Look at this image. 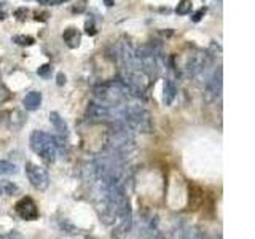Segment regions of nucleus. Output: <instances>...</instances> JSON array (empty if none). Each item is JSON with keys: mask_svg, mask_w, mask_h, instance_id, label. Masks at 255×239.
I'll return each mask as SVG.
<instances>
[{"mask_svg": "<svg viewBox=\"0 0 255 239\" xmlns=\"http://www.w3.org/2000/svg\"><path fill=\"white\" fill-rule=\"evenodd\" d=\"M26 174L29 177L31 185L35 190L45 191L50 187V175L45 168L33 165V163H28V165H26Z\"/></svg>", "mask_w": 255, "mask_h": 239, "instance_id": "nucleus-6", "label": "nucleus"}, {"mask_svg": "<svg viewBox=\"0 0 255 239\" xmlns=\"http://www.w3.org/2000/svg\"><path fill=\"white\" fill-rule=\"evenodd\" d=\"M86 117L90 121H113V105H107L95 101L86 108Z\"/></svg>", "mask_w": 255, "mask_h": 239, "instance_id": "nucleus-7", "label": "nucleus"}, {"mask_svg": "<svg viewBox=\"0 0 255 239\" xmlns=\"http://www.w3.org/2000/svg\"><path fill=\"white\" fill-rule=\"evenodd\" d=\"M31 148L46 163H55L58 156V147L55 136L45 131H33L31 134Z\"/></svg>", "mask_w": 255, "mask_h": 239, "instance_id": "nucleus-2", "label": "nucleus"}, {"mask_svg": "<svg viewBox=\"0 0 255 239\" xmlns=\"http://www.w3.org/2000/svg\"><path fill=\"white\" fill-rule=\"evenodd\" d=\"M3 193V188H2V185H0V195H2Z\"/></svg>", "mask_w": 255, "mask_h": 239, "instance_id": "nucleus-28", "label": "nucleus"}, {"mask_svg": "<svg viewBox=\"0 0 255 239\" xmlns=\"http://www.w3.org/2000/svg\"><path fill=\"white\" fill-rule=\"evenodd\" d=\"M222 86H223V72L222 67H217V70L206 80L204 85V101L206 102H216L222 96Z\"/></svg>", "mask_w": 255, "mask_h": 239, "instance_id": "nucleus-5", "label": "nucleus"}, {"mask_svg": "<svg viewBox=\"0 0 255 239\" xmlns=\"http://www.w3.org/2000/svg\"><path fill=\"white\" fill-rule=\"evenodd\" d=\"M50 121H51V125L55 126L56 133H58L56 137L64 139V140L69 139V126H67V123L64 121V118H61V115H59L58 112H51L50 113Z\"/></svg>", "mask_w": 255, "mask_h": 239, "instance_id": "nucleus-10", "label": "nucleus"}, {"mask_svg": "<svg viewBox=\"0 0 255 239\" xmlns=\"http://www.w3.org/2000/svg\"><path fill=\"white\" fill-rule=\"evenodd\" d=\"M105 5H107V6H112V5H113L112 0H105Z\"/></svg>", "mask_w": 255, "mask_h": 239, "instance_id": "nucleus-26", "label": "nucleus"}, {"mask_svg": "<svg viewBox=\"0 0 255 239\" xmlns=\"http://www.w3.org/2000/svg\"><path fill=\"white\" fill-rule=\"evenodd\" d=\"M64 83H65V75H64L63 72H59V73H58V85L63 86Z\"/></svg>", "mask_w": 255, "mask_h": 239, "instance_id": "nucleus-23", "label": "nucleus"}, {"mask_svg": "<svg viewBox=\"0 0 255 239\" xmlns=\"http://www.w3.org/2000/svg\"><path fill=\"white\" fill-rule=\"evenodd\" d=\"M191 8H193L191 0H180L179 5L176 6V13L179 16H187L191 13Z\"/></svg>", "mask_w": 255, "mask_h": 239, "instance_id": "nucleus-15", "label": "nucleus"}, {"mask_svg": "<svg viewBox=\"0 0 255 239\" xmlns=\"http://www.w3.org/2000/svg\"><path fill=\"white\" fill-rule=\"evenodd\" d=\"M136 64L142 72H145L150 78H153L159 70V56L157 50L152 45H142L134 48Z\"/></svg>", "mask_w": 255, "mask_h": 239, "instance_id": "nucleus-3", "label": "nucleus"}, {"mask_svg": "<svg viewBox=\"0 0 255 239\" xmlns=\"http://www.w3.org/2000/svg\"><path fill=\"white\" fill-rule=\"evenodd\" d=\"M204 15H206V8L203 6V8H199V10L191 16V21H193V23H199L201 19H203V16H204Z\"/></svg>", "mask_w": 255, "mask_h": 239, "instance_id": "nucleus-18", "label": "nucleus"}, {"mask_svg": "<svg viewBox=\"0 0 255 239\" xmlns=\"http://www.w3.org/2000/svg\"><path fill=\"white\" fill-rule=\"evenodd\" d=\"M18 174V166L11 161L0 160V175H15Z\"/></svg>", "mask_w": 255, "mask_h": 239, "instance_id": "nucleus-14", "label": "nucleus"}, {"mask_svg": "<svg viewBox=\"0 0 255 239\" xmlns=\"http://www.w3.org/2000/svg\"><path fill=\"white\" fill-rule=\"evenodd\" d=\"M177 96V86L172 80H164L163 85V104L171 105Z\"/></svg>", "mask_w": 255, "mask_h": 239, "instance_id": "nucleus-13", "label": "nucleus"}, {"mask_svg": "<svg viewBox=\"0 0 255 239\" xmlns=\"http://www.w3.org/2000/svg\"><path fill=\"white\" fill-rule=\"evenodd\" d=\"M211 64V58L209 54L206 51H201V50H194L191 51L189 56L185 59V64H184V73L187 75L189 78H194L198 77L201 72H204L207 67Z\"/></svg>", "mask_w": 255, "mask_h": 239, "instance_id": "nucleus-4", "label": "nucleus"}, {"mask_svg": "<svg viewBox=\"0 0 255 239\" xmlns=\"http://www.w3.org/2000/svg\"><path fill=\"white\" fill-rule=\"evenodd\" d=\"M51 2V0H38V3H42V5H48Z\"/></svg>", "mask_w": 255, "mask_h": 239, "instance_id": "nucleus-25", "label": "nucleus"}, {"mask_svg": "<svg viewBox=\"0 0 255 239\" xmlns=\"http://www.w3.org/2000/svg\"><path fill=\"white\" fill-rule=\"evenodd\" d=\"M11 40L19 46H32L33 43H35V38L31 37V35H15Z\"/></svg>", "mask_w": 255, "mask_h": 239, "instance_id": "nucleus-16", "label": "nucleus"}, {"mask_svg": "<svg viewBox=\"0 0 255 239\" xmlns=\"http://www.w3.org/2000/svg\"><path fill=\"white\" fill-rule=\"evenodd\" d=\"M109 150L115 152L122 156L131 155L136 150V139H134V133L129 128H126L122 123L115 121V128L109 133Z\"/></svg>", "mask_w": 255, "mask_h": 239, "instance_id": "nucleus-1", "label": "nucleus"}, {"mask_svg": "<svg viewBox=\"0 0 255 239\" xmlns=\"http://www.w3.org/2000/svg\"><path fill=\"white\" fill-rule=\"evenodd\" d=\"M15 210H16V214L23 218V220L32 222V220H35V218H38V207H37L35 201H33L32 198H29V196L21 198V200L16 203Z\"/></svg>", "mask_w": 255, "mask_h": 239, "instance_id": "nucleus-8", "label": "nucleus"}, {"mask_svg": "<svg viewBox=\"0 0 255 239\" xmlns=\"http://www.w3.org/2000/svg\"><path fill=\"white\" fill-rule=\"evenodd\" d=\"M139 236L142 238H158L159 230H158V220H155L153 217H145L142 215L137 225Z\"/></svg>", "mask_w": 255, "mask_h": 239, "instance_id": "nucleus-9", "label": "nucleus"}, {"mask_svg": "<svg viewBox=\"0 0 255 239\" xmlns=\"http://www.w3.org/2000/svg\"><path fill=\"white\" fill-rule=\"evenodd\" d=\"M85 27H86V34H88V35H96V27L93 24V21H86Z\"/></svg>", "mask_w": 255, "mask_h": 239, "instance_id": "nucleus-21", "label": "nucleus"}, {"mask_svg": "<svg viewBox=\"0 0 255 239\" xmlns=\"http://www.w3.org/2000/svg\"><path fill=\"white\" fill-rule=\"evenodd\" d=\"M0 238H19L16 231H13V235H0Z\"/></svg>", "mask_w": 255, "mask_h": 239, "instance_id": "nucleus-24", "label": "nucleus"}, {"mask_svg": "<svg viewBox=\"0 0 255 239\" xmlns=\"http://www.w3.org/2000/svg\"><path fill=\"white\" fill-rule=\"evenodd\" d=\"M85 8H86V0H80L78 5H75L72 8V11L73 13H82V11H85Z\"/></svg>", "mask_w": 255, "mask_h": 239, "instance_id": "nucleus-20", "label": "nucleus"}, {"mask_svg": "<svg viewBox=\"0 0 255 239\" xmlns=\"http://www.w3.org/2000/svg\"><path fill=\"white\" fill-rule=\"evenodd\" d=\"M63 40L64 43L69 48H78L80 42H82V34H80L75 27H67V29L63 32Z\"/></svg>", "mask_w": 255, "mask_h": 239, "instance_id": "nucleus-11", "label": "nucleus"}, {"mask_svg": "<svg viewBox=\"0 0 255 239\" xmlns=\"http://www.w3.org/2000/svg\"><path fill=\"white\" fill-rule=\"evenodd\" d=\"M2 188L6 191V195H13V193H15V191H18V187H16V185H13V183H10V182H6Z\"/></svg>", "mask_w": 255, "mask_h": 239, "instance_id": "nucleus-19", "label": "nucleus"}, {"mask_svg": "<svg viewBox=\"0 0 255 239\" xmlns=\"http://www.w3.org/2000/svg\"><path fill=\"white\" fill-rule=\"evenodd\" d=\"M0 19H5V13H0Z\"/></svg>", "mask_w": 255, "mask_h": 239, "instance_id": "nucleus-27", "label": "nucleus"}, {"mask_svg": "<svg viewBox=\"0 0 255 239\" xmlns=\"http://www.w3.org/2000/svg\"><path fill=\"white\" fill-rule=\"evenodd\" d=\"M51 66L50 64H43L42 67H38L37 69V75L38 77H42V78H50L51 77Z\"/></svg>", "mask_w": 255, "mask_h": 239, "instance_id": "nucleus-17", "label": "nucleus"}, {"mask_svg": "<svg viewBox=\"0 0 255 239\" xmlns=\"http://www.w3.org/2000/svg\"><path fill=\"white\" fill-rule=\"evenodd\" d=\"M23 105L26 110H29V112H33V110H37V108L42 105V93L40 91H31L24 96V99H23Z\"/></svg>", "mask_w": 255, "mask_h": 239, "instance_id": "nucleus-12", "label": "nucleus"}, {"mask_svg": "<svg viewBox=\"0 0 255 239\" xmlns=\"http://www.w3.org/2000/svg\"><path fill=\"white\" fill-rule=\"evenodd\" d=\"M28 10H26V8H18L16 11H15V16H18V19H21V21H23V19H26V15H28Z\"/></svg>", "mask_w": 255, "mask_h": 239, "instance_id": "nucleus-22", "label": "nucleus"}]
</instances>
